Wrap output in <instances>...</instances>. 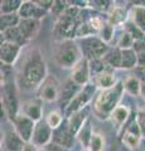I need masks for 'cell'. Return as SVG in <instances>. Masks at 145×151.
Listing matches in <instances>:
<instances>
[{
  "label": "cell",
  "instance_id": "f6af8a7d",
  "mask_svg": "<svg viewBox=\"0 0 145 151\" xmlns=\"http://www.w3.org/2000/svg\"><path fill=\"white\" fill-rule=\"evenodd\" d=\"M140 97L145 101V81L141 83V93H140Z\"/></svg>",
  "mask_w": 145,
  "mask_h": 151
},
{
  "label": "cell",
  "instance_id": "d590c367",
  "mask_svg": "<svg viewBox=\"0 0 145 151\" xmlns=\"http://www.w3.org/2000/svg\"><path fill=\"white\" fill-rule=\"evenodd\" d=\"M134 43H135L134 38L130 35L129 33L123 32L120 38H119V40H118V48H120V49H131L134 47Z\"/></svg>",
  "mask_w": 145,
  "mask_h": 151
},
{
  "label": "cell",
  "instance_id": "f35d334b",
  "mask_svg": "<svg viewBox=\"0 0 145 151\" xmlns=\"http://www.w3.org/2000/svg\"><path fill=\"white\" fill-rule=\"evenodd\" d=\"M133 49L136 52V53H141V52H145V37L141 38L139 40H135Z\"/></svg>",
  "mask_w": 145,
  "mask_h": 151
},
{
  "label": "cell",
  "instance_id": "4dcf8cb0",
  "mask_svg": "<svg viewBox=\"0 0 145 151\" xmlns=\"http://www.w3.org/2000/svg\"><path fill=\"white\" fill-rule=\"evenodd\" d=\"M22 0H3L0 4V12L3 14H18L22 6Z\"/></svg>",
  "mask_w": 145,
  "mask_h": 151
},
{
  "label": "cell",
  "instance_id": "5b68a950",
  "mask_svg": "<svg viewBox=\"0 0 145 151\" xmlns=\"http://www.w3.org/2000/svg\"><path fill=\"white\" fill-rule=\"evenodd\" d=\"M1 115L9 121H13L20 113L19 97H18V84L15 78L1 84Z\"/></svg>",
  "mask_w": 145,
  "mask_h": 151
},
{
  "label": "cell",
  "instance_id": "5bb4252c",
  "mask_svg": "<svg viewBox=\"0 0 145 151\" xmlns=\"http://www.w3.org/2000/svg\"><path fill=\"white\" fill-rule=\"evenodd\" d=\"M76 140H77V137L72 134L71 131H69L68 126L66 124V120H64L63 125L61 126L59 129L53 131V140H52V142L62 146V147H66L68 150H71L74 146Z\"/></svg>",
  "mask_w": 145,
  "mask_h": 151
},
{
  "label": "cell",
  "instance_id": "ffe728a7",
  "mask_svg": "<svg viewBox=\"0 0 145 151\" xmlns=\"http://www.w3.org/2000/svg\"><path fill=\"white\" fill-rule=\"evenodd\" d=\"M129 116H130V108L126 105H123V103L119 105L115 108V111L111 113L110 121H111L112 126L115 127V130L118 134L121 130H124V125L128 122Z\"/></svg>",
  "mask_w": 145,
  "mask_h": 151
},
{
  "label": "cell",
  "instance_id": "e0dca14e",
  "mask_svg": "<svg viewBox=\"0 0 145 151\" xmlns=\"http://www.w3.org/2000/svg\"><path fill=\"white\" fill-rule=\"evenodd\" d=\"M91 82L97 87L99 92L111 89L119 83V81L116 79V76H115V70L111 68L105 70V72H102L99 76H96V77H93L91 79Z\"/></svg>",
  "mask_w": 145,
  "mask_h": 151
},
{
  "label": "cell",
  "instance_id": "7bdbcfd3",
  "mask_svg": "<svg viewBox=\"0 0 145 151\" xmlns=\"http://www.w3.org/2000/svg\"><path fill=\"white\" fill-rule=\"evenodd\" d=\"M23 151H39V149L35 147V146L32 144V142H29V144H25L24 145V149H23Z\"/></svg>",
  "mask_w": 145,
  "mask_h": 151
},
{
  "label": "cell",
  "instance_id": "8fae6325",
  "mask_svg": "<svg viewBox=\"0 0 145 151\" xmlns=\"http://www.w3.org/2000/svg\"><path fill=\"white\" fill-rule=\"evenodd\" d=\"M141 140H143V136H141V132H140L136 120L131 121L128 126H125L123 137H121V141L125 145V147H128L129 150H138L140 144H141Z\"/></svg>",
  "mask_w": 145,
  "mask_h": 151
},
{
  "label": "cell",
  "instance_id": "3957f363",
  "mask_svg": "<svg viewBox=\"0 0 145 151\" xmlns=\"http://www.w3.org/2000/svg\"><path fill=\"white\" fill-rule=\"evenodd\" d=\"M82 58V52L76 39L57 40L53 45L54 63L61 68L72 69Z\"/></svg>",
  "mask_w": 145,
  "mask_h": 151
},
{
  "label": "cell",
  "instance_id": "52a82bcc",
  "mask_svg": "<svg viewBox=\"0 0 145 151\" xmlns=\"http://www.w3.org/2000/svg\"><path fill=\"white\" fill-rule=\"evenodd\" d=\"M97 91H99V89H97V87L92 82L88 83L87 86L82 87L81 91L77 93V96L73 98L72 102L69 103L68 107L66 108V111H64V116H66V119L71 117L73 113H77V112L87 108V106L90 105L91 102H93V100H95V97H96L95 94H96Z\"/></svg>",
  "mask_w": 145,
  "mask_h": 151
},
{
  "label": "cell",
  "instance_id": "d6a6232c",
  "mask_svg": "<svg viewBox=\"0 0 145 151\" xmlns=\"http://www.w3.org/2000/svg\"><path fill=\"white\" fill-rule=\"evenodd\" d=\"M124 32L126 33H129L130 35H131L134 38V40H139V39H141V38L145 37V33L140 29V28L135 24V23H133L131 20H129L125 23V25H124Z\"/></svg>",
  "mask_w": 145,
  "mask_h": 151
},
{
  "label": "cell",
  "instance_id": "9c48e42d",
  "mask_svg": "<svg viewBox=\"0 0 145 151\" xmlns=\"http://www.w3.org/2000/svg\"><path fill=\"white\" fill-rule=\"evenodd\" d=\"M12 125H13V129L18 132V135L23 139L25 144L32 142V137H33V132L35 129V122L33 120L28 119L23 113H19L12 121Z\"/></svg>",
  "mask_w": 145,
  "mask_h": 151
},
{
  "label": "cell",
  "instance_id": "d6986e66",
  "mask_svg": "<svg viewBox=\"0 0 145 151\" xmlns=\"http://www.w3.org/2000/svg\"><path fill=\"white\" fill-rule=\"evenodd\" d=\"M129 10L123 5H116L114 4V6L110 9V12L107 13L106 20L107 23H110L112 27H119V25H125V23L129 20Z\"/></svg>",
  "mask_w": 145,
  "mask_h": 151
},
{
  "label": "cell",
  "instance_id": "4fadbf2b",
  "mask_svg": "<svg viewBox=\"0 0 145 151\" xmlns=\"http://www.w3.org/2000/svg\"><path fill=\"white\" fill-rule=\"evenodd\" d=\"M23 50V47L9 43V42H1L0 44V62L3 65H9L13 67L17 63L18 58L20 57V53Z\"/></svg>",
  "mask_w": 145,
  "mask_h": 151
},
{
  "label": "cell",
  "instance_id": "44dd1931",
  "mask_svg": "<svg viewBox=\"0 0 145 151\" xmlns=\"http://www.w3.org/2000/svg\"><path fill=\"white\" fill-rule=\"evenodd\" d=\"M40 28L42 20H38V19H22L19 24V29L28 42L34 39L39 34Z\"/></svg>",
  "mask_w": 145,
  "mask_h": 151
},
{
  "label": "cell",
  "instance_id": "2e32d148",
  "mask_svg": "<svg viewBox=\"0 0 145 151\" xmlns=\"http://www.w3.org/2000/svg\"><path fill=\"white\" fill-rule=\"evenodd\" d=\"M82 87H79L78 84H76L71 78H68L64 84L61 87V94H59V106L66 111V108L68 107V105L72 102V100L77 96V93L81 91Z\"/></svg>",
  "mask_w": 145,
  "mask_h": 151
},
{
  "label": "cell",
  "instance_id": "74e56055",
  "mask_svg": "<svg viewBox=\"0 0 145 151\" xmlns=\"http://www.w3.org/2000/svg\"><path fill=\"white\" fill-rule=\"evenodd\" d=\"M53 3H54V0H37V4L42 8V9H44L45 12H50V9H52L53 6Z\"/></svg>",
  "mask_w": 145,
  "mask_h": 151
},
{
  "label": "cell",
  "instance_id": "f546056e",
  "mask_svg": "<svg viewBox=\"0 0 145 151\" xmlns=\"http://www.w3.org/2000/svg\"><path fill=\"white\" fill-rule=\"evenodd\" d=\"M44 120H45V122L48 124V126L50 127V129L54 131V130L59 129V127L63 125L64 117H63V115L58 110H53V111L48 112V115L45 116Z\"/></svg>",
  "mask_w": 145,
  "mask_h": 151
},
{
  "label": "cell",
  "instance_id": "6da1fadb",
  "mask_svg": "<svg viewBox=\"0 0 145 151\" xmlns=\"http://www.w3.org/2000/svg\"><path fill=\"white\" fill-rule=\"evenodd\" d=\"M47 63L39 49H30L18 68L15 82L18 88L24 91H38L40 84L48 77Z\"/></svg>",
  "mask_w": 145,
  "mask_h": 151
},
{
  "label": "cell",
  "instance_id": "e575fe53",
  "mask_svg": "<svg viewBox=\"0 0 145 151\" xmlns=\"http://www.w3.org/2000/svg\"><path fill=\"white\" fill-rule=\"evenodd\" d=\"M69 6V1H63V0H54L53 6L50 9L49 13H52L56 18H61Z\"/></svg>",
  "mask_w": 145,
  "mask_h": 151
},
{
  "label": "cell",
  "instance_id": "8d00e7d4",
  "mask_svg": "<svg viewBox=\"0 0 145 151\" xmlns=\"http://www.w3.org/2000/svg\"><path fill=\"white\" fill-rule=\"evenodd\" d=\"M114 34H115V27H112L110 23H107V20H106V24L104 25L102 30L100 32L99 37L105 42L106 44H110L111 40L114 39Z\"/></svg>",
  "mask_w": 145,
  "mask_h": 151
},
{
  "label": "cell",
  "instance_id": "484cf974",
  "mask_svg": "<svg viewBox=\"0 0 145 151\" xmlns=\"http://www.w3.org/2000/svg\"><path fill=\"white\" fill-rule=\"evenodd\" d=\"M93 129H92V124H91V116L86 120V122L82 125V127L79 129L78 134H77V141L81 144L86 150H88V146H90L92 135H93Z\"/></svg>",
  "mask_w": 145,
  "mask_h": 151
},
{
  "label": "cell",
  "instance_id": "d4e9b609",
  "mask_svg": "<svg viewBox=\"0 0 145 151\" xmlns=\"http://www.w3.org/2000/svg\"><path fill=\"white\" fill-rule=\"evenodd\" d=\"M102 60L105 62L107 67L111 69H121V60H123V50L118 47L110 48V50L104 55Z\"/></svg>",
  "mask_w": 145,
  "mask_h": 151
},
{
  "label": "cell",
  "instance_id": "7a4b0ae2",
  "mask_svg": "<svg viewBox=\"0 0 145 151\" xmlns=\"http://www.w3.org/2000/svg\"><path fill=\"white\" fill-rule=\"evenodd\" d=\"M124 93V82H119L114 88L107 91H100L92 102L93 116L101 121L110 120L111 113L119 105H121Z\"/></svg>",
  "mask_w": 145,
  "mask_h": 151
},
{
  "label": "cell",
  "instance_id": "9a60e30c",
  "mask_svg": "<svg viewBox=\"0 0 145 151\" xmlns=\"http://www.w3.org/2000/svg\"><path fill=\"white\" fill-rule=\"evenodd\" d=\"M19 17L22 19H38V20H42L48 12H45L44 9H42L37 1H32V0H24L22 3V6L19 9Z\"/></svg>",
  "mask_w": 145,
  "mask_h": 151
},
{
  "label": "cell",
  "instance_id": "60d3db41",
  "mask_svg": "<svg viewBox=\"0 0 145 151\" xmlns=\"http://www.w3.org/2000/svg\"><path fill=\"white\" fill-rule=\"evenodd\" d=\"M138 68H145V52L138 53Z\"/></svg>",
  "mask_w": 145,
  "mask_h": 151
},
{
  "label": "cell",
  "instance_id": "603a6c76",
  "mask_svg": "<svg viewBox=\"0 0 145 151\" xmlns=\"http://www.w3.org/2000/svg\"><path fill=\"white\" fill-rule=\"evenodd\" d=\"M90 117V113H88L87 108H85V110L79 111L77 113H73V115L71 117H68V119H66V124L68 126L69 131L72 132V134L77 137V134L79 129L82 127V125L86 122V120Z\"/></svg>",
  "mask_w": 145,
  "mask_h": 151
},
{
  "label": "cell",
  "instance_id": "7dc6e473",
  "mask_svg": "<svg viewBox=\"0 0 145 151\" xmlns=\"http://www.w3.org/2000/svg\"><path fill=\"white\" fill-rule=\"evenodd\" d=\"M85 151H88V150H85Z\"/></svg>",
  "mask_w": 145,
  "mask_h": 151
},
{
  "label": "cell",
  "instance_id": "83f0119b",
  "mask_svg": "<svg viewBox=\"0 0 145 151\" xmlns=\"http://www.w3.org/2000/svg\"><path fill=\"white\" fill-rule=\"evenodd\" d=\"M123 50V60H121V69L130 70L138 68V53L131 49H121Z\"/></svg>",
  "mask_w": 145,
  "mask_h": 151
},
{
  "label": "cell",
  "instance_id": "4316f807",
  "mask_svg": "<svg viewBox=\"0 0 145 151\" xmlns=\"http://www.w3.org/2000/svg\"><path fill=\"white\" fill-rule=\"evenodd\" d=\"M141 79L138 76H129L124 81V89L133 97H139L141 93Z\"/></svg>",
  "mask_w": 145,
  "mask_h": 151
},
{
  "label": "cell",
  "instance_id": "277c9868",
  "mask_svg": "<svg viewBox=\"0 0 145 151\" xmlns=\"http://www.w3.org/2000/svg\"><path fill=\"white\" fill-rule=\"evenodd\" d=\"M86 9H79L69 4L66 13L57 19L53 33L58 37V40L63 39H74V34L79 25V23L85 18Z\"/></svg>",
  "mask_w": 145,
  "mask_h": 151
},
{
  "label": "cell",
  "instance_id": "f1b7e54d",
  "mask_svg": "<svg viewBox=\"0 0 145 151\" xmlns=\"http://www.w3.org/2000/svg\"><path fill=\"white\" fill-rule=\"evenodd\" d=\"M22 18L19 17V14H3L0 17V30H5L9 28L14 27H19Z\"/></svg>",
  "mask_w": 145,
  "mask_h": 151
},
{
  "label": "cell",
  "instance_id": "ba28073f",
  "mask_svg": "<svg viewBox=\"0 0 145 151\" xmlns=\"http://www.w3.org/2000/svg\"><path fill=\"white\" fill-rule=\"evenodd\" d=\"M61 84L58 82V79L54 77L53 74H49L45 78V81L40 84V87L38 88V100L52 103L59 100V94H61Z\"/></svg>",
  "mask_w": 145,
  "mask_h": 151
},
{
  "label": "cell",
  "instance_id": "7c38bea8",
  "mask_svg": "<svg viewBox=\"0 0 145 151\" xmlns=\"http://www.w3.org/2000/svg\"><path fill=\"white\" fill-rule=\"evenodd\" d=\"M69 78L78 84L79 87H85L88 83H91V70H90V62L86 58H82L79 62L71 69Z\"/></svg>",
  "mask_w": 145,
  "mask_h": 151
},
{
  "label": "cell",
  "instance_id": "836d02e7",
  "mask_svg": "<svg viewBox=\"0 0 145 151\" xmlns=\"http://www.w3.org/2000/svg\"><path fill=\"white\" fill-rule=\"evenodd\" d=\"M110 69V67H107L105 64V62L102 59H95V60H91L90 62V70H91V79L96 76L101 74L102 72Z\"/></svg>",
  "mask_w": 145,
  "mask_h": 151
},
{
  "label": "cell",
  "instance_id": "1f68e13d",
  "mask_svg": "<svg viewBox=\"0 0 145 151\" xmlns=\"http://www.w3.org/2000/svg\"><path fill=\"white\" fill-rule=\"evenodd\" d=\"M106 146V141L104 135L100 132H93L90 146H88V151H104Z\"/></svg>",
  "mask_w": 145,
  "mask_h": 151
},
{
  "label": "cell",
  "instance_id": "cb8c5ba5",
  "mask_svg": "<svg viewBox=\"0 0 145 151\" xmlns=\"http://www.w3.org/2000/svg\"><path fill=\"white\" fill-rule=\"evenodd\" d=\"M1 42H9V43L18 44L20 47H24L28 44V40L24 38L23 33L20 32L19 27L9 28L1 32Z\"/></svg>",
  "mask_w": 145,
  "mask_h": 151
},
{
  "label": "cell",
  "instance_id": "8992f818",
  "mask_svg": "<svg viewBox=\"0 0 145 151\" xmlns=\"http://www.w3.org/2000/svg\"><path fill=\"white\" fill-rule=\"evenodd\" d=\"M77 42L83 58H86L88 62L95 59H102L104 55L110 50L109 44H106L99 35L87 37L83 39H78Z\"/></svg>",
  "mask_w": 145,
  "mask_h": 151
},
{
  "label": "cell",
  "instance_id": "7402d4cb",
  "mask_svg": "<svg viewBox=\"0 0 145 151\" xmlns=\"http://www.w3.org/2000/svg\"><path fill=\"white\" fill-rule=\"evenodd\" d=\"M4 146L8 151H23L25 142L18 135V132L14 129H9L4 132Z\"/></svg>",
  "mask_w": 145,
  "mask_h": 151
},
{
  "label": "cell",
  "instance_id": "b9f144b4",
  "mask_svg": "<svg viewBox=\"0 0 145 151\" xmlns=\"http://www.w3.org/2000/svg\"><path fill=\"white\" fill-rule=\"evenodd\" d=\"M135 120H136L138 125H139V129H140V132H141L143 139H145V121H144V120L138 119V117H135Z\"/></svg>",
  "mask_w": 145,
  "mask_h": 151
},
{
  "label": "cell",
  "instance_id": "30bf717a",
  "mask_svg": "<svg viewBox=\"0 0 145 151\" xmlns=\"http://www.w3.org/2000/svg\"><path fill=\"white\" fill-rule=\"evenodd\" d=\"M53 140V130L48 126L45 120H42L35 124V129L32 137V144L38 149H44Z\"/></svg>",
  "mask_w": 145,
  "mask_h": 151
},
{
  "label": "cell",
  "instance_id": "ee69618b",
  "mask_svg": "<svg viewBox=\"0 0 145 151\" xmlns=\"http://www.w3.org/2000/svg\"><path fill=\"white\" fill-rule=\"evenodd\" d=\"M136 117H138V119H140V120H144L145 121V110H144V108H140V110L138 111Z\"/></svg>",
  "mask_w": 145,
  "mask_h": 151
},
{
  "label": "cell",
  "instance_id": "bcb514c9",
  "mask_svg": "<svg viewBox=\"0 0 145 151\" xmlns=\"http://www.w3.org/2000/svg\"><path fill=\"white\" fill-rule=\"evenodd\" d=\"M39 151H45V150L44 149H39Z\"/></svg>",
  "mask_w": 145,
  "mask_h": 151
},
{
  "label": "cell",
  "instance_id": "ac0fdd59",
  "mask_svg": "<svg viewBox=\"0 0 145 151\" xmlns=\"http://www.w3.org/2000/svg\"><path fill=\"white\" fill-rule=\"evenodd\" d=\"M20 113L33 120L35 124L43 120V107L40 100H29L25 101L20 107Z\"/></svg>",
  "mask_w": 145,
  "mask_h": 151
},
{
  "label": "cell",
  "instance_id": "ab89813d",
  "mask_svg": "<svg viewBox=\"0 0 145 151\" xmlns=\"http://www.w3.org/2000/svg\"><path fill=\"white\" fill-rule=\"evenodd\" d=\"M44 150L45 151H69L68 149L62 147V146H59L57 144H53V142H50L49 145H47L44 147Z\"/></svg>",
  "mask_w": 145,
  "mask_h": 151
}]
</instances>
